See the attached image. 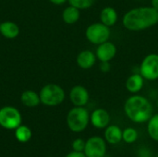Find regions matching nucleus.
I'll return each mask as SVG.
<instances>
[{
    "mask_svg": "<svg viewBox=\"0 0 158 157\" xmlns=\"http://www.w3.org/2000/svg\"><path fill=\"white\" fill-rule=\"evenodd\" d=\"M158 23V11L151 6L135 7L125 13L122 19L123 26L131 31L149 29Z\"/></svg>",
    "mask_w": 158,
    "mask_h": 157,
    "instance_id": "nucleus-1",
    "label": "nucleus"
},
{
    "mask_svg": "<svg viewBox=\"0 0 158 157\" xmlns=\"http://www.w3.org/2000/svg\"><path fill=\"white\" fill-rule=\"evenodd\" d=\"M124 112L130 120L142 124L147 122L153 116V105L146 97L136 93L126 100Z\"/></svg>",
    "mask_w": 158,
    "mask_h": 157,
    "instance_id": "nucleus-2",
    "label": "nucleus"
},
{
    "mask_svg": "<svg viewBox=\"0 0 158 157\" xmlns=\"http://www.w3.org/2000/svg\"><path fill=\"white\" fill-rule=\"evenodd\" d=\"M90 123V113L84 106H74L67 115V125L75 133L82 132Z\"/></svg>",
    "mask_w": 158,
    "mask_h": 157,
    "instance_id": "nucleus-3",
    "label": "nucleus"
},
{
    "mask_svg": "<svg viewBox=\"0 0 158 157\" xmlns=\"http://www.w3.org/2000/svg\"><path fill=\"white\" fill-rule=\"evenodd\" d=\"M41 103L47 106H56L63 103L66 94L62 87L55 83L44 85L40 91Z\"/></svg>",
    "mask_w": 158,
    "mask_h": 157,
    "instance_id": "nucleus-4",
    "label": "nucleus"
},
{
    "mask_svg": "<svg viewBox=\"0 0 158 157\" xmlns=\"http://www.w3.org/2000/svg\"><path fill=\"white\" fill-rule=\"evenodd\" d=\"M110 27L103 24L102 22H94L89 25L85 31L86 39L93 44L99 45L110 38Z\"/></svg>",
    "mask_w": 158,
    "mask_h": 157,
    "instance_id": "nucleus-5",
    "label": "nucleus"
},
{
    "mask_svg": "<svg viewBox=\"0 0 158 157\" xmlns=\"http://www.w3.org/2000/svg\"><path fill=\"white\" fill-rule=\"evenodd\" d=\"M22 118L19 111L13 106H4L0 109V126L6 130H16L21 125Z\"/></svg>",
    "mask_w": 158,
    "mask_h": 157,
    "instance_id": "nucleus-6",
    "label": "nucleus"
},
{
    "mask_svg": "<svg viewBox=\"0 0 158 157\" xmlns=\"http://www.w3.org/2000/svg\"><path fill=\"white\" fill-rule=\"evenodd\" d=\"M139 73L146 81L158 80V54L151 53L143 59Z\"/></svg>",
    "mask_w": 158,
    "mask_h": 157,
    "instance_id": "nucleus-7",
    "label": "nucleus"
},
{
    "mask_svg": "<svg viewBox=\"0 0 158 157\" xmlns=\"http://www.w3.org/2000/svg\"><path fill=\"white\" fill-rule=\"evenodd\" d=\"M106 142L100 136H93L86 141L83 153L87 157H105L106 154Z\"/></svg>",
    "mask_w": 158,
    "mask_h": 157,
    "instance_id": "nucleus-8",
    "label": "nucleus"
},
{
    "mask_svg": "<svg viewBox=\"0 0 158 157\" xmlns=\"http://www.w3.org/2000/svg\"><path fill=\"white\" fill-rule=\"evenodd\" d=\"M117 51L118 50L115 43L106 41L97 46L95 55L100 62H110L116 56Z\"/></svg>",
    "mask_w": 158,
    "mask_h": 157,
    "instance_id": "nucleus-9",
    "label": "nucleus"
},
{
    "mask_svg": "<svg viewBox=\"0 0 158 157\" xmlns=\"http://www.w3.org/2000/svg\"><path fill=\"white\" fill-rule=\"evenodd\" d=\"M69 99L74 106H85L90 99L88 90L81 85H76L69 92Z\"/></svg>",
    "mask_w": 158,
    "mask_h": 157,
    "instance_id": "nucleus-10",
    "label": "nucleus"
},
{
    "mask_svg": "<svg viewBox=\"0 0 158 157\" xmlns=\"http://www.w3.org/2000/svg\"><path fill=\"white\" fill-rule=\"evenodd\" d=\"M90 122L96 129H106L110 123V115L106 109L97 108L90 115Z\"/></svg>",
    "mask_w": 158,
    "mask_h": 157,
    "instance_id": "nucleus-11",
    "label": "nucleus"
},
{
    "mask_svg": "<svg viewBox=\"0 0 158 157\" xmlns=\"http://www.w3.org/2000/svg\"><path fill=\"white\" fill-rule=\"evenodd\" d=\"M97 60L95 53L91 50H83L77 56V65L82 69H90L93 68Z\"/></svg>",
    "mask_w": 158,
    "mask_h": 157,
    "instance_id": "nucleus-12",
    "label": "nucleus"
},
{
    "mask_svg": "<svg viewBox=\"0 0 158 157\" xmlns=\"http://www.w3.org/2000/svg\"><path fill=\"white\" fill-rule=\"evenodd\" d=\"M122 130L118 125H108L105 129L104 138L109 144H118L122 141Z\"/></svg>",
    "mask_w": 158,
    "mask_h": 157,
    "instance_id": "nucleus-13",
    "label": "nucleus"
},
{
    "mask_svg": "<svg viewBox=\"0 0 158 157\" xmlns=\"http://www.w3.org/2000/svg\"><path fill=\"white\" fill-rule=\"evenodd\" d=\"M144 85V79L140 73H135L131 75L125 83V87L128 92L131 93H138L139 92L142 91Z\"/></svg>",
    "mask_w": 158,
    "mask_h": 157,
    "instance_id": "nucleus-14",
    "label": "nucleus"
},
{
    "mask_svg": "<svg viewBox=\"0 0 158 157\" xmlns=\"http://www.w3.org/2000/svg\"><path fill=\"white\" fill-rule=\"evenodd\" d=\"M118 12L112 6H106L100 12V20L103 24L112 27L118 21Z\"/></svg>",
    "mask_w": 158,
    "mask_h": 157,
    "instance_id": "nucleus-15",
    "label": "nucleus"
},
{
    "mask_svg": "<svg viewBox=\"0 0 158 157\" xmlns=\"http://www.w3.org/2000/svg\"><path fill=\"white\" fill-rule=\"evenodd\" d=\"M0 33L7 39H14L19 33V26L13 21H4L0 24Z\"/></svg>",
    "mask_w": 158,
    "mask_h": 157,
    "instance_id": "nucleus-16",
    "label": "nucleus"
},
{
    "mask_svg": "<svg viewBox=\"0 0 158 157\" xmlns=\"http://www.w3.org/2000/svg\"><path fill=\"white\" fill-rule=\"evenodd\" d=\"M20 100H21V103L27 107H35L39 105V104L41 103L40 95L36 92L31 91V90H27L23 92L21 94Z\"/></svg>",
    "mask_w": 158,
    "mask_h": 157,
    "instance_id": "nucleus-17",
    "label": "nucleus"
},
{
    "mask_svg": "<svg viewBox=\"0 0 158 157\" xmlns=\"http://www.w3.org/2000/svg\"><path fill=\"white\" fill-rule=\"evenodd\" d=\"M80 16H81L80 9L70 5L69 6L66 7L62 12V19L64 22L69 25L76 23L80 19Z\"/></svg>",
    "mask_w": 158,
    "mask_h": 157,
    "instance_id": "nucleus-18",
    "label": "nucleus"
},
{
    "mask_svg": "<svg viewBox=\"0 0 158 157\" xmlns=\"http://www.w3.org/2000/svg\"><path fill=\"white\" fill-rule=\"evenodd\" d=\"M147 132L152 140L158 142V114L153 115L147 121Z\"/></svg>",
    "mask_w": 158,
    "mask_h": 157,
    "instance_id": "nucleus-19",
    "label": "nucleus"
},
{
    "mask_svg": "<svg viewBox=\"0 0 158 157\" xmlns=\"http://www.w3.org/2000/svg\"><path fill=\"white\" fill-rule=\"evenodd\" d=\"M31 130L27 126L20 125L15 130V137L19 143L29 142L31 138Z\"/></svg>",
    "mask_w": 158,
    "mask_h": 157,
    "instance_id": "nucleus-20",
    "label": "nucleus"
},
{
    "mask_svg": "<svg viewBox=\"0 0 158 157\" xmlns=\"http://www.w3.org/2000/svg\"><path fill=\"white\" fill-rule=\"evenodd\" d=\"M138 139V131L131 127L126 128L122 130V141L126 143H133Z\"/></svg>",
    "mask_w": 158,
    "mask_h": 157,
    "instance_id": "nucleus-21",
    "label": "nucleus"
},
{
    "mask_svg": "<svg viewBox=\"0 0 158 157\" xmlns=\"http://www.w3.org/2000/svg\"><path fill=\"white\" fill-rule=\"evenodd\" d=\"M70 6L77 7L80 10L90 8L95 2V0H68Z\"/></svg>",
    "mask_w": 158,
    "mask_h": 157,
    "instance_id": "nucleus-22",
    "label": "nucleus"
},
{
    "mask_svg": "<svg viewBox=\"0 0 158 157\" xmlns=\"http://www.w3.org/2000/svg\"><path fill=\"white\" fill-rule=\"evenodd\" d=\"M85 143L86 142L82 139H76L73 141L72 143V149L73 151H76V152H83L84 151V148H85Z\"/></svg>",
    "mask_w": 158,
    "mask_h": 157,
    "instance_id": "nucleus-23",
    "label": "nucleus"
},
{
    "mask_svg": "<svg viewBox=\"0 0 158 157\" xmlns=\"http://www.w3.org/2000/svg\"><path fill=\"white\" fill-rule=\"evenodd\" d=\"M139 156L140 157H152V153L150 152V150L146 147H143V148H141L139 151Z\"/></svg>",
    "mask_w": 158,
    "mask_h": 157,
    "instance_id": "nucleus-24",
    "label": "nucleus"
},
{
    "mask_svg": "<svg viewBox=\"0 0 158 157\" xmlns=\"http://www.w3.org/2000/svg\"><path fill=\"white\" fill-rule=\"evenodd\" d=\"M110 68L111 66L109 62H100V69L102 72H105V73L108 72L110 70Z\"/></svg>",
    "mask_w": 158,
    "mask_h": 157,
    "instance_id": "nucleus-25",
    "label": "nucleus"
},
{
    "mask_svg": "<svg viewBox=\"0 0 158 157\" xmlns=\"http://www.w3.org/2000/svg\"><path fill=\"white\" fill-rule=\"evenodd\" d=\"M66 157H87L85 155V154L83 152H76V151H72L70 153H69Z\"/></svg>",
    "mask_w": 158,
    "mask_h": 157,
    "instance_id": "nucleus-26",
    "label": "nucleus"
},
{
    "mask_svg": "<svg viewBox=\"0 0 158 157\" xmlns=\"http://www.w3.org/2000/svg\"><path fill=\"white\" fill-rule=\"evenodd\" d=\"M51 3L55 4V5H63L65 4L68 0H49Z\"/></svg>",
    "mask_w": 158,
    "mask_h": 157,
    "instance_id": "nucleus-27",
    "label": "nucleus"
},
{
    "mask_svg": "<svg viewBox=\"0 0 158 157\" xmlns=\"http://www.w3.org/2000/svg\"><path fill=\"white\" fill-rule=\"evenodd\" d=\"M152 6L158 11V0H151Z\"/></svg>",
    "mask_w": 158,
    "mask_h": 157,
    "instance_id": "nucleus-28",
    "label": "nucleus"
},
{
    "mask_svg": "<svg viewBox=\"0 0 158 157\" xmlns=\"http://www.w3.org/2000/svg\"><path fill=\"white\" fill-rule=\"evenodd\" d=\"M156 105H157V108H158V99H157V103H156Z\"/></svg>",
    "mask_w": 158,
    "mask_h": 157,
    "instance_id": "nucleus-29",
    "label": "nucleus"
},
{
    "mask_svg": "<svg viewBox=\"0 0 158 157\" xmlns=\"http://www.w3.org/2000/svg\"><path fill=\"white\" fill-rule=\"evenodd\" d=\"M48 157H52V156H48Z\"/></svg>",
    "mask_w": 158,
    "mask_h": 157,
    "instance_id": "nucleus-30",
    "label": "nucleus"
},
{
    "mask_svg": "<svg viewBox=\"0 0 158 157\" xmlns=\"http://www.w3.org/2000/svg\"><path fill=\"white\" fill-rule=\"evenodd\" d=\"M156 157H158V155H157V156H156Z\"/></svg>",
    "mask_w": 158,
    "mask_h": 157,
    "instance_id": "nucleus-31",
    "label": "nucleus"
}]
</instances>
